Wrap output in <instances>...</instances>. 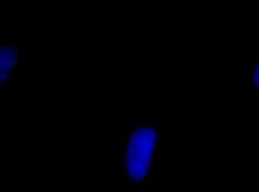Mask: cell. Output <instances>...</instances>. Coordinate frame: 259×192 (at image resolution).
I'll use <instances>...</instances> for the list:
<instances>
[{"instance_id": "3", "label": "cell", "mask_w": 259, "mask_h": 192, "mask_svg": "<svg viewBox=\"0 0 259 192\" xmlns=\"http://www.w3.org/2000/svg\"><path fill=\"white\" fill-rule=\"evenodd\" d=\"M251 81H252V85H253L254 87H258V86H259V68H258V64L254 65V69H253V72H252V75H251Z\"/></svg>"}, {"instance_id": "1", "label": "cell", "mask_w": 259, "mask_h": 192, "mask_svg": "<svg viewBox=\"0 0 259 192\" xmlns=\"http://www.w3.org/2000/svg\"><path fill=\"white\" fill-rule=\"evenodd\" d=\"M158 143V131L153 127H138L129 135L124 152V168L129 179L144 180L151 171Z\"/></svg>"}, {"instance_id": "2", "label": "cell", "mask_w": 259, "mask_h": 192, "mask_svg": "<svg viewBox=\"0 0 259 192\" xmlns=\"http://www.w3.org/2000/svg\"><path fill=\"white\" fill-rule=\"evenodd\" d=\"M19 61L18 49L9 43L0 44V87H3L12 75Z\"/></svg>"}]
</instances>
